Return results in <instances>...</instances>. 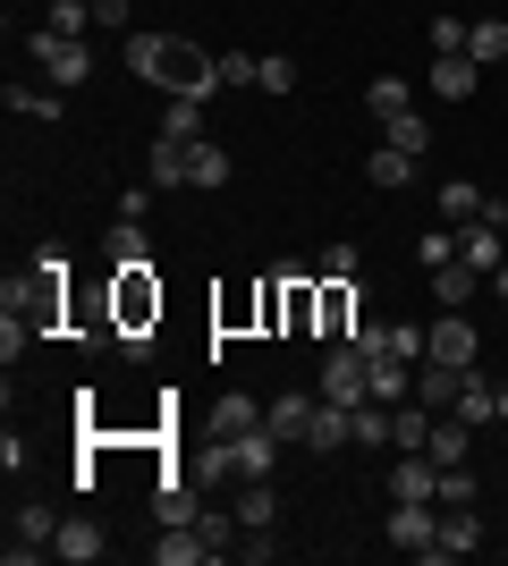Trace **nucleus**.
<instances>
[{
    "mask_svg": "<svg viewBox=\"0 0 508 566\" xmlns=\"http://www.w3.org/2000/svg\"><path fill=\"white\" fill-rule=\"evenodd\" d=\"M127 69L145 85H162V94H212L220 85L212 51H195L187 34H127Z\"/></svg>",
    "mask_w": 508,
    "mask_h": 566,
    "instance_id": "f257e3e1",
    "label": "nucleus"
},
{
    "mask_svg": "<svg viewBox=\"0 0 508 566\" xmlns=\"http://www.w3.org/2000/svg\"><path fill=\"white\" fill-rule=\"evenodd\" d=\"M60 280H69V254H60V245H43L25 280H9V287H0L9 322H25V331H51V322H60Z\"/></svg>",
    "mask_w": 508,
    "mask_h": 566,
    "instance_id": "f03ea898",
    "label": "nucleus"
},
{
    "mask_svg": "<svg viewBox=\"0 0 508 566\" xmlns=\"http://www.w3.org/2000/svg\"><path fill=\"white\" fill-rule=\"evenodd\" d=\"M25 60H34V69H43V85H60V94H76V85H85V76H94V43H76V34H34V43H25Z\"/></svg>",
    "mask_w": 508,
    "mask_h": 566,
    "instance_id": "7ed1b4c3",
    "label": "nucleus"
},
{
    "mask_svg": "<svg viewBox=\"0 0 508 566\" xmlns=\"http://www.w3.org/2000/svg\"><path fill=\"white\" fill-rule=\"evenodd\" d=\"M382 542H390V549H407V558H424V566H440V558H433V542H440V507H433V499H390Z\"/></svg>",
    "mask_w": 508,
    "mask_h": 566,
    "instance_id": "20e7f679",
    "label": "nucleus"
},
{
    "mask_svg": "<svg viewBox=\"0 0 508 566\" xmlns=\"http://www.w3.org/2000/svg\"><path fill=\"white\" fill-rule=\"evenodd\" d=\"M212 473H238V482H271V473H280V440H271V431H238V440H212Z\"/></svg>",
    "mask_w": 508,
    "mask_h": 566,
    "instance_id": "39448f33",
    "label": "nucleus"
},
{
    "mask_svg": "<svg viewBox=\"0 0 508 566\" xmlns=\"http://www.w3.org/2000/svg\"><path fill=\"white\" fill-rule=\"evenodd\" d=\"M111 313H120V331H153V322H162V280H153V262H127L120 271Z\"/></svg>",
    "mask_w": 508,
    "mask_h": 566,
    "instance_id": "423d86ee",
    "label": "nucleus"
},
{
    "mask_svg": "<svg viewBox=\"0 0 508 566\" xmlns=\"http://www.w3.org/2000/svg\"><path fill=\"white\" fill-rule=\"evenodd\" d=\"M322 398H331V406H364V398H373V373H364V355L348 347V338L322 355Z\"/></svg>",
    "mask_w": 508,
    "mask_h": 566,
    "instance_id": "0eeeda50",
    "label": "nucleus"
},
{
    "mask_svg": "<svg viewBox=\"0 0 508 566\" xmlns=\"http://www.w3.org/2000/svg\"><path fill=\"white\" fill-rule=\"evenodd\" d=\"M51 542H60V516H51V507H18V516H9V566L51 558Z\"/></svg>",
    "mask_w": 508,
    "mask_h": 566,
    "instance_id": "6e6552de",
    "label": "nucleus"
},
{
    "mask_svg": "<svg viewBox=\"0 0 508 566\" xmlns=\"http://www.w3.org/2000/svg\"><path fill=\"white\" fill-rule=\"evenodd\" d=\"M466 373H475V364H433V355H424V364H415V406L449 415V406L466 398Z\"/></svg>",
    "mask_w": 508,
    "mask_h": 566,
    "instance_id": "1a4fd4ad",
    "label": "nucleus"
},
{
    "mask_svg": "<svg viewBox=\"0 0 508 566\" xmlns=\"http://www.w3.org/2000/svg\"><path fill=\"white\" fill-rule=\"evenodd\" d=\"M475 347H484V331H475L466 313H440L433 331H424V355H433V364H475Z\"/></svg>",
    "mask_w": 508,
    "mask_h": 566,
    "instance_id": "9d476101",
    "label": "nucleus"
},
{
    "mask_svg": "<svg viewBox=\"0 0 508 566\" xmlns=\"http://www.w3.org/2000/svg\"><path fill=\"white\" fill-rule=\"evenodd\" d=\"M297 449H322V457L356 449V406H331V398H322V406H314V423H305V440H297Z\"/></svg>",
    "mask_w": 508,
    "mask_h": 566,
    "instance_id": "9b49d317",
    "label": "nucleus"
},
{
    "mask_svg": "<svg viewBox=\"0 0 508 566\" xmlns=\"http://www.w3.org/2000/svg\"><path fill=\"white\" fill-rule=\"evenodd\" d=\"M475 60H466V51H433V69H424V85H433L440 102H475Z\"/></svg>",
    "mask_w": 508,
    "mask_h": 566,
    "instance_id": "f8f14e48",
    "label": "nucleus"
},
{
    "mask_svg": "<svg viewBox=\"0 0 508 566\" xmlns=\"http://www.w3.org/2000/svg\"><path fill=\"white\" fill-rule=\"evenodd\" d=\"M153 566H212V542H204V524H162V542H153Z\"/></svg>",
    "mask_w": 508,
    "mask_h": 566,
    "instance_id": "ddd939ff",
    "label": "nucleus"
},
{
    "mask_svg": "<svg viewBox=\"0 0 508 566\" xmlns=\"http://www.w3.org/2000/svg\"><path fill=\"white\" fill-rule=\"evenodd\" d=\"M475 549H484V516H475V507H440L433 558H475Z\"/></svg>",
    "mask_w": 508,
    "mask_h": 566,
    "instance_id": "4468645a",
    "label": "nucleus"
},
{
    "mask_svg": "<svg viewBox=\"0 0 508 566\" xmlns=\"http://www.w3.org/2000/svg\"><path fill=\"white\" fill-rule=\"evenodd\" d=\"M433 212H440V220H449V229H475V220H484V212H491V195H484V187H475V178H449V187H440V195H433Z\"/></svg>",
    "mask_w": 508,
    "mask_h": 566,
    "instance_id": "2eb2a0df",
    "label": "nucleus"
},
{
    "mask_svg": "<svg viewBox=\"0 0 508 566\" xmlns=\"http://www.w3.org/2000/svg\"><path fill=\"white\" fill-rule=\"evenodd\" d=\"M475 287H484V271H475V262H440V271H433V305L440 313H466V305H475Z\"/></svg>",
    "mask_w": 508,
    "mask_h": 566,
    "instance_id": "dca6fc26",
    "label": "nucleus"
},
{
    "mask_svg": "<svg viewBox=\"0 0 508 566\" xmlns=\"http://www.w3.org/2000/svg\"><path fill=\"white\" fill-rule=\"evenodd\" d=\"M314 406H322V389H314V398H297V389H289V398H271V406H263V431L280 440V449H289V440H305Z\"/></svg>",
    "mask_w": 508,
    "mask_h": 566,
    "instance_id": "f3484780",
    "label": "nucleus"
},
{
    "mask_svg": "<svg viewBox=\"0 0 508 566\" xmlns=\"http://www.w3.org/2000/svg\"><path fill=\"white\" fill-rule=\"evenodd\" d=\"M424 457H433V465H466V457H475V423H466V415H433Z\"/></svg>",
    "mask_w": 508,
    "mask_h": 566,
    "instance_id": "a211bd4d",
    "label": "nucleus"
},
{
    "mask_svg": "<svg viewBox=\"0 0 508 566\" xmlns=\"http://www.w3.org/2000/svg\"><path fill=\"white\" fill-rule=\"evenodd\" d=\"M390 499H433V507H440V465L424 449H407V457H398V473H390Z\"/></svg>",
    "mask_w": 508,
    "mask_h": 566,
    "instance_id": "6ab92c4d",
    "label": "nucleus"
},
{
    "mask_svg": "<svg viewBox=\"0 0 508 566\" xmlns=\"http://www.w3.org/2000/svg\"><path fill=\"white\" fill-rule=\"evenodd\" d=\"M102 549H111V542H102V524H94V516H60V542H51V558H69V566H94Z\"/></svg>",
    "mask_w": 508,
    "mask_h": 566,
    "instance_id": "aec40b11",
    "label": "nucleus"
},
{
    "mask_svg": "<svg viewBox=\"0 0 508 566\" xmlns=\"http://www.w3.org/2000/svg\"><path fill=\"white\" fill-rule=\"evenodd\" d=\"M238 431H263V398L220 389V406H212V440H238Z\"/></svg>",
    "mask_w": 508,
    "mask_h": 566,
    "instance_id": "412c9836",
    "label": "nucleus"
},
{
    "mask_svg": "<svg viewBox=\"0 0 508 566\" xmlns=\"http://www.w3.org/2000/svg\"><path fill=\"white\" fill-rule=\"evenodd\" d=\"M187 161H195V144L153 127V187H187Z\"/></svg>",
    "mask_w": 508,
    "mask_h": 566,
    "instance_id": "4be33fe9",
    "label": "nucleus"
},
{
    "mask_svg": "<svg viewBox=\"0 0 508 566\" xmlns=\"http://www.w3.org/2000/svg\"><path fill=\"white\" fill-rule=\"evenodd\" d=\"M153 516H162V524H195V516H204V499L187 491V473H162V491H153Z\"/></svg>",
    "mask_w": 508,
    "mask_h": 566,
    "instance_id": "5701e85b",
    "label": "nucleus"
},
{
    "mask_svg": "<svg viewBox=\"0 0 508 566\" xmlns=\"http://www.w3.org/2000/svg\"><path fill=\"white\" fill-rule=\"evenodd\" d=\"M424 440H433V406H390V449L407 457V449H424Z\"/></svg>",
    "mask_w": 508,
    "mask_h": 566,
    "instance_id": "b1692460",
    "label": "nucleus"
},
{
    "mask_svg": "<svg viewBox=\"0 0 508 566\" xmlns=\"http://www.w3.org/2000/svg\"><path fill=\"white\" fill-rule=\"evenodd\" d=\"M102 254L120 262V271H127V262H153V237H145V220H111V237H102Z\"/></svg>",
    "mask_w": 508,
    "mask_h": 566,
    "instance_id": "393cba45",
    "label": "nucleus"
},
{
    "mask_svg": "<svg viewBox=\"0 0 508 566\" xmlns=\"http://www.w3.org/2000/svg\"><path fill=\"white\" fill-rule=\"evenodd\" d=\"M466 60H475V69L508 60V18H475V25H466Z\"/></svg>",
    "mask_w": 508,
    "mask_h": 566,
    "instance_id": "a878e982",
    "label": "nucleus"
},
{
    "mask_svg": "<svg viewBox=\"0 0 508 566\" xmlns=\"http://www.w3.org/2000/svg\"><path fill=\"white\" fill-rule=\"evenodd\" d=\"M458 254L475 262V271H500L508 245H500V229H491V220H475V229H458Z\"/></svg>",
    "mask_w": 508,
    "mask_h": 566,
    "instance_id": "bb28decb",
    "label": "nucleus"
},
{
    "mask_svg": "<svg viewBox=\"0 0 508 566\" xmlns=\"http://www.w3.org/2000/svg\"><path fill=\"white\" fill-rule=\"evenodd\" d=\"M449 415H466V423H475V431H484V423H500V389H491L484 373H466V398L449 406Z\"/></svg>",
    "mask_w": 508,
    "mask_h": 566,
    "instance_id": "cd10ccee",
    "label": "nucleus"
},
{
    "mask_svg": "<svg viewBox=\"0 0 508 566\" xmlns=\"http://www.w3.org/2000/svg\"><path fill=\"white\" fill-rule=\"evenodd\" d=\"M364 111H373V118L415 111V85H407V76H373V85H364Z\"/></svg>",
    "mask_w": 508,
    "mask_h": 566,
    "instance_id": "c85d7f7f",
    "label": "nucleus"
},
{
    "mask_svg": "<svg viewBox=\"0 0 508 566\" xmlns=\"http://www.w3.org/2000/svg\"><path fill=\"white\" fill-rule=\"evenodd\" d=\"M9 111H18V118H60L69 94H60V85H9Z\"/></svg>",
    "mask_w": 508,
    "mask_h": 566,
    "instance_id": "c756f323",
    "label": "nucleus"
},
{
    "mask_svg": "<svg viewBox=\"0 0 508 566\" xmlns=\"http://www.w3.org/2000/svg\"><path fill=\"white\" fill-rule=\"evenodd\" d=\"M162 136H204V94H169V111H162Z\"/></svg>",
    "mask_w": 508,
    "mask_h": 566,
    "instance_id": "7c9ffc66",
    "label": "nucleus"
},
{
    "mask_svg": "<svg viewBox=\"0 0 508 566\" xmlns=\"http://www.w3.org/2000/svg\"><path fill=\"white\" fill-rule=\"evenodd\" d=\"M187 187H229V153L195 136V161H187Z\"/></svg>",
    "mask_w": 508,
    "mask_h": 566,
    "instance_id": "2f4dec72",
    "label": "nucleus"
},
{
    "mask_svg": "<svg viewBox=\"0 0 508 566\" xmlns=\"http://www.w3.org/2000/svg\"><path fill=\"white\" fill-rule=\"evenodd\" d=\"M364 178H373V187H407V178H415V153H398V144H382V153L364 161Z\"/></svg>",
    "mask_w": 508,
    "mask_h": 566,
    "instance_id": "473e14b6",
    "label": "nucleus"
},
{
    "mask_svg": "<svg viewBox=\"0 0 508 566\" xmlns=\"http://www.w3.org/2000/svg\"><path fill=\"white\" fill-rule=\"evenodd\" d=\"M382 144H398V153H424V144H433L424 111H398V118H382Z\"/></svg>",
    "mask_w": 508,
    "mask_h": 566,
    "instance_id": "72a5a7b5",
    "label": "nucleus"
},
{
    "mask_svg": "<svg viewBox=\"0 0 508 566\" xmlns=\"http://www.w3.org/2000/svg\"><path fill=\"white\" fill-rule=\"evenodd\" d=\"M51 34H76V43H85V25H94V0H51Z\"/></svg>",
    "mask_w": 508,
    "mask_h": 566,
    "instance_id": "f704fd0d",
    "label": "nucleus"
},
{
    "mask_svg": "<svg viewBox=\"0 0 508 566\" xmlns=\"http://www.w3.org/2000/svg\"><path fill=\"white\" fill-rule=\"evenodd\" d=\"M415 254H424V271L458 262V229H449V220H440V229H424V245H415Z\"/></svg>",
    "mask_w": 508,
    "mask_h": 566,
    "instance_id": "c9c22d12",
    "label": "nucleus"
},
{
    "mask_svg": "<svg viewBox=\"0 0 508 566\" xmlns=\"http://www.w3.org/2000/svg\"><path fill=\"white\" fill-rule=\"evenodd\" d=\"M440 507H475V473L466 465H440Z\"/></svg>",
    "mask_w": 508,
    "mask_h": 566,
    "instance_id": "e433bc0d",
    "label": "nucleus"
},
{
    "mask_svg": "<svg viewBox=\"0 0 508 566\" xmlns=\"http://www.w3.org/2000/svg\"><path fill=\"white\" fill-rule=\"evenodd\" d=\"M212 69H220V85H255V69H263V60H255V51H220Z\"/></svg>",
    "mask_w": 508,
    "mask_h": 566,
    "instance_id": "4c0bfd02",
    "label": "nucleus"
},
{
    "mask_svg": "<svg viewBox=\"0 0 508 566\" xmlns=\"http://www.w3.org/2000/svg\"><path fill=\"white\" fill-rule=\"evenodd\" d=\"M356 271H364V262H356V245H331V254L314 262V280H356Z\"/></svg>",
    "mask_w": 508,
    "mask_h": 566,
    "instance_id": "58836bf2",
    "label": "nucleus"
},
{
    "mask_svg": "<svg viewBox=\"0 0 508 566\" xmlns=\"http://www.w3.org/2000/svg\"><path fill=\"white\" fill-rule=\"evenodd\" d=\"M255 85H263V94H289L297 69H289V60H263V69H255Z\"/></svg>",
    "mask_w": 508,
    "mask_h": 566,
    "instance_id": "ea45409f",
    "label": "nucleus"
},
{
    "mask_svg": "<svg viewBox=\"0 0 508 566\" xmlns=\"http://www.w3.org/2000/svg\"><path fill=\"white\" fill-rule=\"evenodd\" d=\"M433 51H466V18H433Z\"/></svg>",
    "mask_w": 508,
    "mask_h": 566,
    "instance_id": "a19ab883",
    "label": "nucleus"
},
{
    "mask_svg": "<svg viewBox=\"0 0 508 566\" xmlns=\"http://www.w3.org/2000/svg\"><path fill=\"white\" fill-rule=\"evenodd\" d=\"M238 558L263 566V558H280V542H271V533H238Z\"/></svg>",
    "mask_w": 508,
    "mask_h": 566,
    "instance_id": "79ce46f5",
    "label": "nucleus"
},
{
    "mask_svg": "<svg viewBox=\"0 0 508 566\" xmlns=\"http://www.w3.org/2000/svg\"><path fill=\"white\" fill-rule=\"evenodd\" d=\"M94 25H120L127 34V0H94Z\"/></svg>",
    "mask_w": 508,
    "mask_h": 566,
    "instance_id": "37998d69",
    "label": "nucleus"
},
{
    "mask_svg": "<svg viewBox=\"0 0 508 566\" xmlns=\"http://www.w3.org/2000/svg\"><path fill=\"white\" fill-rule=\"evenodd\" d=\"M491 296H500V305H508V262H500V271H491Z\"/></svg>",
    "mask_w": 508,
    "mask_h": 566,
    "instance_id": "c03bdc74",
    "label": "nucleus"
}]
</instances>
